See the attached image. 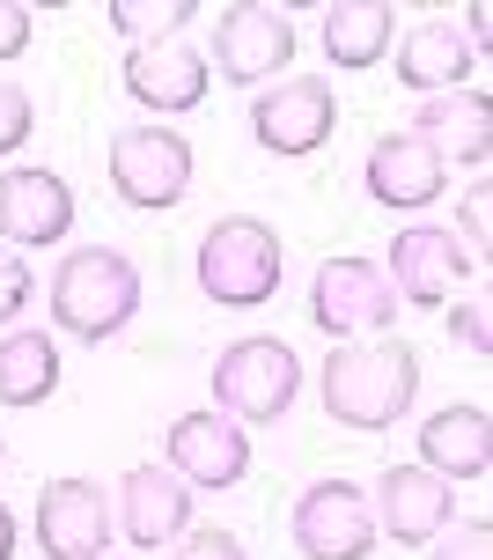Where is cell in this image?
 Listing matches in <instances>:
<instances>
[{
    "mask_svg": "<svg viewBox=\"0 0 493 560\" xmlns=\"http://www.w3.org/2000/svg\"><path fill=\"white\" fill-rule=\"evenodd\" d=\"M317 398H325V413L339 428H354V435H384L398 420L412 413V398H420V354H412L398 332L384 339H339L317 369Z\"/></svg>",
    "mask_w": 493,
    "mask_h": 560,
    "instance_id": "cell-1",
    "label": "cell"
},
{
    "mask_svg": "<svg viewBox=\"0 0 493 560\" xmlns=\"http://www.w3.org/2000/svg\"><path fill=\"white\" fill-rule=\"evenodd\" d=\"M52 325L82 347H104L140 317V266L118 244H74V252L52 266Z\"/></svg>",
    "mask_w": 493,
    "mask_h": 560,
    "instance_id": "cell-2",
    "label": "cell"
},
{
    "mask_svg": "<svg viewBox=\"0 0 493 560\" xmlns=\"http://www.w3.org/2000/svg\"><path fill=\"white\" fill-rule=\"evenodd\" d=\"M280 273H287L280 236H273V222H258V214H221V222L199 236V252H192V280H199V295H207L214 310L273 303Z\"/></svg>",
    "mask_w": 493,
    "mask_h": 560,
    "instance_id": "cell-3",
    "label": "cell"
},
{
    "mask_svg": "<svg viewBox=\"0 0 493 560\" xmlns=\"http://www.w3.org/2000/svg\"><path fill=\"white\" fill-rule=\"evenodd\" d=\"M207 384H214V413H228L236 428H273L302 398V354L273 332L228 339L207 369Z\"/></svg>",
    "mask_w": 493,
    "mask_h": 560,
    "instance_id": "cell-4",
    "label": "cell"
},
{
    "mask_svg": "<svg viewBox=\"0 0 493 560\" xmlns=\"http://www.w3.org/2000/svg\"><path fill=\"white\" fill-rule=\"evenodd\" d=\"M309 325L339 347V339H384L398 325V288L376 258L339 252L309 273Z\"/></svg>",
    "mask_w": 493,
    "mask_h": 560,
    "instance_id": "cell-5",
    "label": "cell"
},
{
    "mask_svg": "<svg viewBox=\"0 0 493 560\" xmlns=\"http://www.w3.org/2000/svg\"><path fill=\"white\" fill-rule=\"evenodd\" d=\"M110 192L126 199L133 214H169L177 199L192 192V140L169 126H126L110 140Z\"/></svg>",
    "mask_w": 493,
    "mask_h": 560,
    "instance_id": "cell-6",
    "label": "cell"
},
{
    "mask_svg": "<svg viewBox=\"0 0 493 560\" xmlns=\"http://www.w3.org/2000/svg\"><path fill=\"white\" fill-rule=\"evenodd\" d=\"M37 553L45 560H104L110 538H118V502H110L104 479H82V472H59L37 487Z\"/></svg>",
    "mask_w": 493,
    "mask_h": 560,
    "instance_id": "cell-7",
    "label": "cell"
},
{
    "mask_svg": "<svg viewBox=\"0 0 493 560\" xmlns=\"http://www.w3.org/2000/svg\"><path fill=\"white\" fill-rule=\"evenodd\" d=\"M295 23L287 8H266V0H228L214 15V52L207 67H221L236 89H273L287 82V59H295Z\"/></svg>",
    "mask_w": 493,
    "mask_h": 560,
    "instance_id": "cell-8",
    "label": "cell"
},
{
    "mask_svg": "<svg viewBox=\"0 0 493 560\" xmlns=\"http://www.w3.org/2000/svg\"><path fill=\"white\" fill-rule=\"evenodd\" d=\"M287 532H295L302 560H368L376 553V509H368V487L354 479H309L287 509Z\"/></svg>",
    "mask_w": 493,
    "mask_h": 560,
    "instance_id": "cell-9",
    "label": "cell"
},
{
    "mask_svg": "<svg viewBox=\"0 0 493 560\" xmlns=\"http://www.w3.org/2000/svg\"><path fill=\"white\" fill-rule=\"evenodd\" d=\"M331 133H339V89L325 74H287L250 96V140L266 155H317Z\"/></svg>",
    "mask_w": 493,
    "mask_h": 560,
    "instance_id": "cell-10",
    "label": "cell"
},
{
    "mask_svg": "<svg viewBox=\"0 0 493 560\" xmlns=\"http://www.w3.org/2000/svg\"><path fill=\"white\" fill-rule=\"evenodd\" d=\"M163 465L192 494H228V487H244L250 472V428H236L228 413H177L163 435Z\"/></svg>",
    "mask_w": 493,
    "mask_h": 560,
    "instance_id": "cell-11",
    "label": "cell"
},
{
    "mask_svg": "<svg viewBox=\"0 0 493 560\" xmlns=\"http://www.w3.org/2000/svg\"><path fill=\"white\" fill-rule=\"evenodd\" d=\"M384 273H390V288H398V303L435 310V303H457V295H465L471 252L457 244V229L406 222L398 236H390V252H384Z\"/></svg>",
    "mask_w": 493,
    "mask_h": 560,
    "instance_id": "cell-12",
    "label": "cell"
},
{
    "mask_svg": "<svg viewBox=\"0 0 493 560\" xmlns=\"http://www.w3.org/2000/svg\"><path fill=\"white\" fill-rule=\"evenodd\" d=\"M74 229V185L45 163L0 170V244L8 252H52Z\"/></svg>",
    "mask_w": 493,
    "mask_h": 560,
    "instance_id": "cell-13",
    "label": "cell"
},
{
    "mask_svg": "<svg viewBox=\"0 0 493 560\" xmlns=\"http://www.w3.org/2000/svg\"><path fill=\"white\" fill-rule=\"evenodd\" d=\"M368 509H376V532L412 546V553H427V546L457 524V494H449V479H435L427 465H384L376 487H368Z\"/></svg>",
    "mask_w": 493,
    "mask_h": 560,
    "instance_id": "cell-14",
    "label": "cell"
},
{
    "mask_svg": "<svg viewBox=\"0 0 493 560\" xmlns=\"http://www.w3.org/2000/svg\"><path fill=\"white\" fill-rule=\"evenodd\" d=\"M110 502H118V538L140 546V553H169L177 538L192 532V487L169 465H133L110 487Z\"/></svg>",
    "mask_w": 493,
    "mask_h": 560,
    "instance_id": "cell-15",
    "label": "cell"
},
{
    "mask_svg": "<svg viewBox=\"0 0 493 560\" xmlns=\"http://www.w3.org/2000/svg\"><path fill=\"white\" fill-rule=\"evenodd\" d=\"M442 185H449V170H442V155L412 133V126L368 140L361 192L376 199V207H390V214H420V207H435V199H442Z\"/></svg>",
    "mask_w": 493,
    "mask_h": 560,
    "instance_id": "cell-16",
    "label": "cell"
},
{
    "mask_svg": "<svg viewBox=\"0 0 493 560\" xmlns=\"http://www.w3.org/2000/svg\"><path fill=\"white\" fill-rule=\"evenodd\" d=\"M207 82H214V67L199 52L192 37H163V45H133L126 52V96L148 104V112H199L207 104Z\"/></svg>",
    "mask_w": 493,
    "mask_h": 560,
    "instance_id": "cell-17",
    "label": "cell"
},
{
    "mask_svg": "<svg viewBox=\"0 0 493 560\" xmlns=\"http://www.w3.org/2000/svg\"><path fill=\"white\" fill-rule=\"evenodd\" d=\"M420 457L412 465H427L435 479H486L493 465V413L486 406H471V398H449V406H435V413L420 420Z\"/></svg>",
    "mask_w": 493,
    "mask_h": 560,
    "instance_id": "cell-18",
    "label": "cell"
},
{
    "mask_svg": "<svg viewBox=\"0 0 493 560\" xmlns=\"http://www.w3.org/2000/svg\"><path fill=\"white\" fill-rule=\"evenodd\" d=\"M412 133L442 155V170H479L493 155V96L486 89H449V96H427L412 112Z\"/></svg>",
    "mask_w": 493,
    "mask_h": 560,
    "instance_id": "cell-19",
    "label": "cell"
},
{
    "mask_svg": "<svg viewBox=\"0 0 493 560\" xmlns=\"http://www.w3.org/2000/svg\"><path fill=\"white\" fill-rule=\"evenodd\" d=\"M398 89H412L420 104H427V89L435 96H449V89H465V74H471V37H465V23H449V15H427L420 30H398Z\"/></svg>",
    "mask_w": 493,
    "mask_h": 560,
    "instance_id": "cell-20",
    "label": "cell"
},
{
    "mask_svg": "<svg viewBox=\"0 0 493 560\" xmlns=\"http://www.w3.org/2000/svg\"><path fill=\"white\" fill-rule=\"evenodd\" d=\"M317 23H325L317 30L325 59L347 67V74H368L376 59L398 52V8H390V0H331Z\"/></svg>",
    "mask_w": 493,
    "mask_h": 560,
    "instance_id": "cell-21",
    "label": "cell"
},
{
    "mask_svg": "<svg viewBox=\"0 0 493 560\" xmlns=\"http://www.w3.org/2000/svg\"><path fill=\"white\" fill-rule=\"evenodd\" d=\"M59 392V339L37 332V325H15L0 332V406L8 413H30Z\"/></svg>",
    "mask_w": 493,
    "mask_h": 560,
    "instance_id": "cell-22",
    "label": "cell"
},
{
    "mask_svg": "<svg viewBox=\"0 0 493 560\" xmlns=\"http://www.w3.org/2000/svg\"><path fill=\"white\" fill-rule=\"evenodd\" d=\"M104 15H110V30H126L133 45H163V37H185V30H192V0H110Z\"/></svg>",
    "mask_w": 493,
    "mask_h": 560,
    "instance_id": "cell-23",
    "label": "cell"
},
{
    "mask_svg": "<svg viewBox=\"0 0 493 560\" xmlns=\"http://www.w3.org/2000/svg\"><path fill=\"white\" fill-rule=\"evenodd\" d=\"M449 339H457L465 354H479V362H493V280L486 288H465V295L449 303Z\"/></svg>",
    "mask_w": 493,
    "mask_h": 560,
    "instance_id": "cell-24",
    "label": "cell"
},
{
    "mask_svg": "<svg viewBox=\"0 0 493 560\" xmlns=\"http://www.w3.org/2000/svg\"><path fill=\"white\" fill-rule=\"evenodd\" d=\"M457 244L493 266V177H471L465 185V199H457Z\"/></svg>",
    "mask_w": 493,
    "mask_h": 560,
    "instance_id": "cell-25",
    "label": "cell"
},
{
    "mask_svg": "<svg viewBox=\"0 0 493 560\" xmlns=\"http://www.w3.org/2000/svg\"><path fill=\"white\" fill-rule=\"evenodd\" d=\"M30 295H37V273L23 266V252H8V244H0V332H15V325H23Z\"/></svg>",
    "mask_w": 493,
    "mask_h": 560,
    "instance_id": "cell-26",
    "label": "cell"
},
{
    "mask_svg": "<svg viewBox=\"0 0 493 560\" xmlns=\"http://www.w3.org/2000/svg\"><path fill=\"white\" fill-rule=\"evenodd\" d=\"M169 560H250V553H244V538H236V532H221V524H192V532L169 546Z\"/></svg>",
    "mask_w": 493,
    "mask_h": 560,
    "instance_id": "cell-27",
    "label": "cell"
},
{
    "mask_svg": "<svg viewBox=\"0 0 493 560\" xmlns=\"http://www.w3.org/2000/svg\"><path fill=\"white\" fill-rule=\"evenodd\" d=\"M427 560H493V524H449V532L427 546Z\"/></svg>",
    "mask_w": 493,
    "mask_h": 560,
    "instance_id": "cell-28",
    "label": "cell"
},
{
    "mask_svg": "<svg viewBox=\"0 0 493 560\" xmlns=\"http://www.w3.org/2000/svg\"><path fill=\"white\" fill-rule=\"evenodd\" d=\"M30 126H37V104H30V89L0 82V155H15L30 140Z\"/></svg>",
    "mask_w": 493,
    "mask_h": 560,
    "instance_id": "cell-29",
    "label": "cell"
},
{
    "mask_svg": "<svg viewBox=\"0 0 493 560\" xmlns=\"http://www.w3.org/2000/svg\"><path fill=\"white\" fill-rule=\"evenodd\" d=\"M30 45V8H15V0H0V59H15Z\"/></svg>",
    "mask_w": 493,
    "mask_h": 560,
    "instance_id": "cell-30",
    "label": "cell"
},
{
    "mask_svg": "<svg viewBox=\"0 0 493 560\" xmlns=\"http://www.w3.org/2000/svg\"><path fill=\"white\" fill-rule=\"evenodd\" d=\"M457 23H465L471 52H486V59H493V0H471V8H465V15H457Z\"/></svg>",
    "mask_w": 493,
    "mask_h": 560,
    "instance_id": "cell-31",
    "label": "cell"
},
{
    "mask_svg": "<svg viewBox=\"0 0 493 560\" xmlns=\"http://www.w3.org/2000/svg\"><path fill=\"white\" fill-rule=\"evenodd\" d=\"M0 560H15V509L0 502Z\"/></svg>",
    "mask_w": 493,
    "mask_h": 560,
    "instance_id": "cell-32",
    "label": "cell"
},
{
    "mask_svg": "<svg viewBox=\"0 0 493 560\" xmlns=\"http://www.w3.org/2000/svg\"><path fill=\"white\" fill-rule=\"evenodd\" d=\"M0 465H8V450H0Z\"/></svg>",
    "mask_w": 493,
    "mask_h": 560,
    "instance_id": "cell-33",
    "label": "cell"
}]
</instances>
